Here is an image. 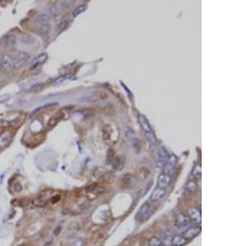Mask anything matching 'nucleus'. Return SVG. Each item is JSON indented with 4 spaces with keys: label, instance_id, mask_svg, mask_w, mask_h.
Instances as JSON below:
<instances>
[{
    "label": "nucleus",
    "instance_id": "obj_1",
    "mask_svg": "<svg viewBox=\"0 0 248 246\" xmlns=\"http://www.w3.org/2000/svg\"><path fill=\"white\" fill-rule=\"evenodd\" d=\"M0 66L1 69L4 72H10L13 70H14V58L13 56L5 53L1 57V61H0Z\"/></svg>",
    "mask_w": 248,
    "mask_h": 246
},
{
    "label": "nucleus",
    "instance_id": "obj_2",
    "mask_svg": "<svg viewBox=\"0 0 248 246\" xmlns=\"http://www.w3.org/2000/svg\"><path fill=\"white\" fill-rule=\"evenodd\" d=\"M13 58H14V69H20L27 63L31 58V56L28 52H18L15 56H13Z\"/></svg>",
    "mask_w": 248,
    "mask_h": 246
},
{
    "label": "nucleus",
    "instance_id": "obj_3",
    "mask_svg": "<svg viewBox=\"0 0 248 246\" xmlns=\"http://www.w3.org/2000/svg\"><path fill=\"white\" fill-rule=\"evenodd\" d=\"M126 138L129 141V143H131L132 149H134V151L137 153L141 151V143H140L139 138L136 136L135 133L131 129H127L125 132Z\"/></svg>",
    "mask_w": 248,
    "mask_h": 246
},
{
    "label": "nucleus",
    "instance_id": "obj_4",
    "mask_svg": "<svg viewBox=\"0 0 248 246\" xmlns=\"http://www.w3.org/2000/svg\"><path fill=\"white\" fill-rule=\"evenodd\" d=\"M108 94L105 91L103 90H99V91L94 92L91 94H89L88 96H85V97L82 98L80 101L83 102H97V101H100V100H103L108 98Z\"/></svg>",
    "mask_w": 248,
    "mask_h": 246
},
{
    "label": "nucleus",
    "instance_id": "obj_5",
    "mask_svg": "<svg viewBox=\"0 0 248 246\" xmlns=\"http://www.w3.org/2000/svg\"><path fill=\"white\" fill-rule=\"evenodd\" d=\"M177 163V157L174 155H170L167 158V160L165 162V165H164V173L167 175H171L173 171H174L175 165Z\"/></svg>",
    "mask_w": 248,
    "mask_h": 246
},
{
    "label": "nucleus",
    "instance_id": "obj_6",
    "mask_svg": "<svg viewBox=\"0 0 248 246\" xmlns=\"http://www.w3.org/2000/svg\"><path fill=\"white\" fill-rule=\"evenodd\" d=\"M86 193L88 195V196L91 200L96 198L97 196H99L100 194H102L103 192H104V188L103 186H99L96 185V184H94V185H91V186H88L85 190Z\"/></svg>",
    "mask_w": 248,
    "mask_h": 246
},
{
    "label": "nucleus",
    "instance_id": "obj_7",
    "mask_svg": "<svg viewBox=\"0 0 248 246\" xmlns=\"http://www.w3.org/2000/svg\"><path fill=\"white\" fill-rule=\"evenodd\" d=\"M189 222H190V220H189V218L188 215L186 213H180L175 217L174 226H175L176 228L182 229V228H185L187 226H189Z\"/></svg>",
    "mask_w": 248,
    "mask_h": 246
},
{
    "label": "nucleus",
    "instance_id": "obj_8",
    "mask_svg": "<svg viewBox=\"0 0 248 246\" xmlns=\"http://www.w3.org/2000/svg\"><path fill=\"white\" fill-rule=\"evenodd\" d=\"M150 211V204L148 202H145L142 206L140 207V209L137 211V214L135 215V220L137 222H141L143 220H145L146 217L148 215Z\"/></svg>",
    "mask_w": 248,
    "mask_h": 246
},
{
    "label": "nucleus",
    "instance_id": "obj_9",
    "mask_svg": "<svg viewBox=\"0 0 248 246\" xmlns=\"http://www.w3.org/2000/svg\"><path fill=\"white\" fill-rule=\"evenodd\" d=\"M187 215L192 222L195 224L201 223V221H202L201 220V212L199 211V209H197L196 207H194V206L189 207L188 209V211H187Z\"/></svg>",
    "mask_w": 248,
    "mask_h": 246
},
{
    "label": "nucleus",
    "instance_id": "obj_10",
    "mask_svg": "<svg viewBox=\"0 0 248 246\" xmlns=\"http://www.w3.org/2000/svg\"><path fill=\"white\" fill-rule=\"evenodd\" d=\"M23 119L21 116L13 119H0V128L2 129H7V128H11L14 126L18 125L20 123Z\"/></svg>",
    "mask_w": 248,
    "mask_h": 246
},
{
    "label": "nucleus",
    "instance_id": "obj_11",
    "mask_svg": "<svg viewBox=\"0 0 248 246\" xmlns=\"http://www.w3.org/2000/svg\"><path fill=\"white\" fill-rule=\"evenodd\" d=\"M13 138V134L11 130H6L0 134V149H4L9 145Z\"/></svg>",
    "mask_w": 248,
    "mask_h": 246
},
{
    "label": "nucleus",
    "instance_id": "obj_12",
    "mask_svg": "<svg viewBox=\"0 0 248 246\" xmlns=\"http://www.w3.org/2000/svg\"><path fill=\"white\" fill-rule=\"evenodd\" d=\"M168 158V152L164 147L160 146L158 149V157H157L156 164L158 167H162L165 165V162Z\"/></svg>",
    "mask_w": 248,
    "mask_h": 246
},
{
    "label": "nucleus",
    "instance_id": "obj_13",
    "mask_svg": "<svg viewBox=\"0 0 248 246\" xmlns=\"http://www.w3.org/2000/svg\"><path fill=\"white\" fill-rule=\"evenodd\" d=\"M17 37L13 34L9 33V34H6L5 36H3V38L1 39V43L4 47H13L16 45L17 43Z\"/></svg>",
    "mask_w": 248,
    "mask_h": 246
},
{
    "label": "nucleus",
    "instance_id": "obj_14",
    "mask_svg": "<svg viewBox=\"0 0 248 246\" xmlns=\"http://www.w3.org/2000/svg\"><path fill=\"white\" fill-rule=\"evenodd\" d=\"M201 232V228L199 226H193L189 228L188 229H186L185 231L183 232L182 236L184 238H185L186 240H191L193 238L196 237L197 235H199V233Z\"/></svg>",
    "mask_w": 248,
    "mask_h": 246
},
{
    "label": "nucleus",
    "instance_id": "obj_15",
    "mask_svg": "<svg viewBox=\"0 0 248 246\" xmlns=\"http://www.w3.org/2000/svg\"><path fill=\"white\" fill-rule=\"evenodd\" d=\"M34 22L37 25V27L43 26V25H47V24H51L52 17H50L48 14L41 13V14L37 15V16L35 17Z\"/></svg>",
    "mask_w": 248,
    "mask_h": 246
},
{
    "label": "nucleus",
    "instance_id": "obj_16",
    "mask_svg": "<svg viewBox=\"0 0 248 246\" xmlns=\"http://www.w3.org/2000/svg\"><path fill=\"white\" fill-rule=\"evenodd\" d=\"M103 138L106 143L113 142V126L107 124L103 128Z\"/></svg>",
    "mask_w": 248,
    "mask_h": 246
},
{
    "label": "nucleus",
    "instance_id": "obj_17",
    "mask_svg": "<svg viewBox=\"0 0 248 246\" xmlns=\"http://www.w3.org/2000/svg\"><path fill=\"white\" fill-rule=\"evenodd\" d=\"M64 119H65V117L63 115L62 111L60 110L59 112H57L56 115H52V117L50 118V119L48 120V123H47V129H52L60 120H64Z\"/></svg>",
    "mask_w": 248,
    "mask_h": 246
},
{
    "label": "nucleus",
    "instance_id": "obj_18",
    "mask_svg": "<svg viewBox=\"0 0 248 246\" xmlns=\"http://www.w3.org/2000/svg\"><path fill=\"white\" fill-rule=\"evenodd\" d=\"M47 58H48V56L46 53H41V54L38 55L31 61V70H34V69L37 68L38 66H40L41 65H42L43 63L47 60Z\"/></svg>",
    "mask_w": 248,
    "mask_h": 246
},
{
    "label": "nucleus",
    "instance_id": "obj_19",
    "mask_svg": "<svg viewBox=\"0 0 248 246\" xmlns=\"http://www.w3.org/2000/svg\"><path fill=\"white\" fill-rule=\"evenodd\" d=\"M171 182V175H167L165 174V173H162V174H160V176H159V178H158L157 185H158V187L165 189L166 187H168V186H170Z\"/></svg>",
    "mask_w": 248,
    "mask_h": 246
},
{
    "label": "nucleus",
    "instance_id": "obj_20",
    "mask_svg": "<svg viewBox=\"0 0 248 246\" xmlns=\"http://www.w3.org/2000/svg\"><path fill=\"white\" fill-rule=\"evenodd\" d=\"M17 41L22 44H24L27 46H31L32 44H34L36 39L30 34H22L17 37Z\"/></svg>",
    "mask_w": 248,
    "mask_h": 246
},
{
    "label": "nucleus",
    "instance_id": "obj_21",
    "mask_svg": "<svg viewBox=\"0 0 248 246\" xmlns=\"http://www.w3.org/2000/svg\"><path fill=\"white\" fill-rule=\"evenodd\" d=\"M166 192V190L164 188H160V187H157L153 191V192L151 193L150 199L152 201H157V200H160L161 198L164 197Z\"/></svg>",
    "mask_w": 248,
    "mask_h": 246
},
{
    "label": "nucleus",
    "instance_id": "obj_22",
    "mask_svg": "<svg viewBox=\"0 0 248 246\" xmlns=\"http://www.w3.org/2000/svg\"><path fill=\"white\" fill-rule=\"evenodd\" d=\"M74 79H75V78L71 75H60L59 77L54 79L52 80V84L56 85V86H58V85H61V84L66 83L68 81L73 80Z\"/></svg>",
    "mask_w": 248,
    "mask_h": 246
},
{
    "label": "nucleus",
    "instance_id": "obj_23",
    "mask_svg": "<svg viewBox=\"0 0 248 246\" xmlns=\"http://www.w3.org/2000/svg\"><path fill=\"white\" fill-rule=\"evenodd\" d=\"M138 121L142 129H143V131L145 133H149V132H152L151 130V127L150 125V123L147 121V119H146L145 116H143L142 115H138Z\"/></svg>",
    "mask_w": 248,
    "mask_h": 246
},
{
    "label": "nucleus",
    "instance_id": "obj_24",
    "mask_svg": "<svg viewBox=\"0 0 248 246\" xmlns=\"http://www.w3.org/2000/svg\"><path fill=\"white\" fill-rule=\"evenodd\" d=\"M113 163L114 168L117 171H121V170H123L124 164H125V158L123 156H118V157L114 158Z\"/></svg>",
    "mask_w": 248,
    "mask_h": 246
},
{
    "label": "nucleus",
    "instance_id": "obj_25",
    "mask_svg": "<svg viewBox=\"0 0 248 246\" xmlns=\"http://www.w3.org/2000/svg\"><path fill=\"white\" fill-rule=\"evenodd\" d=\"M187 243V240L184 238L182 235H175L173 236L171 244L173 246H184Z\"/></svg>",
    "mask_w": 248,
    "mask_h": 246
},
{
    "label": "nucleus",
    "instance_id": "obj_26",
    "mask_svg": "<svg viewBox=\"0 0 248 246\" xmlns=\"http://www.w3.org/2000/svg\"><path fill=\"white\" fill-rule=\"evenodd\" d=\"M172 239H173V235L171 233V230H166L163 233L162 235V243L164 245H167L170 246L171 245V241H172Z\"/></svg>",
    "mask_w": 248,
    "mask_h": 246
},
{
    "label": "nucleus",
    "instance_id": "obj_27",
    "mask_svg": "<svg viewBox=\"0 0 248 246\" xmlns=\"http://www.w3.org/2000/svg\"><path fill=\"white\" fill-rule=\"evenodd\" d=\"M121 182H122V184H123V186L129 187L132 184V176L131 174L123 175V178H121Z\"/></svg>",
    "mask_w": 248,
    "mask_h": 246
},
{
    "label": "nucleus",
    "instance_id": "obj_28",
    "mask_svg": "<svg viewBox=\"0 0 248 246\" xmlns=\"http://www.w3.org/2000/svg\"><path fill=\"white\" fill-rule=\"evenodd\" d=\"M149 176V171L145 167H142L138 171V173H137V178L139 181H144L146 180L147 177Z\"/></svg>",
    "mask_w": 248,
    "mask_h": 246
},
{
    "label": "nucleus",
    "instance_id": "obj_29",
    "mask_svg": "<svg viewBox=\"0 0 248 246\" xmlns=\"http://www.w3.org/2000/svg\"><path fill=\"white\" fill-rule=\"evenodd\" d=\"M148 244L149 246H165L163 244L161 240L156 236L150 238V240H148Z\"/></svg>",
    "mask_w": 248,
    "mask_h": 246
},
{
    "label": "nucleus",
    "instance_id": "obj_30",
    "mask_svg": "<svg viewBox=\"0 0 248 246\" xmlns=\"http://www.w3.org/2000/svg\"><path fill=\"white\" fill-rule=\"evenodd\" d=\"M197 184L194 182V181H189L187 182L185 186V190L189 193H194L197 190Z\"/></svg>",
    "mask_w": 248,
    "mask_h": 246
},
{
    "label": "nucleus",
    "instance_id": "obj_31",
    "mask_svg": "<svg viewBox=\"0 0 248 246\" xmlns=\"http://www.w3.org/2000/svg\"><path fill=\"white\" fill-rule=\"evenodd\" d=\"M202 171H201V167L197 165L194 167V170H193V176L196 180H201V176H202Z\"/></svg>",
    "mask_w": 248,
    "mask_h": 246
},
{
    "label": "nucleus",
    "instance_id": "obj_32",
    "mask_svg": "<svg viewBox=\"0 0 248 246\" xmlns=\"http://www.w3.org/2000/svg\"><path fill=\"white\" fill-rule=\"evenodd\" d=\"M86 10V5H80L76 7L73 11V17H77L78 15L81 14Z\"/></svg>",
    "mask_w": 248,
    "mask_h": 246
},
{
    "label": "nucleus",
    "instance_id": "obj_33",
    "mask_svg": "<svg viewBox=\"0 0 248 246\" xmlns=\"http://www.w3.org/2000/svg\"><path fill=\"white\" fill-rule=\"evenodd\" d=\"M146 138H147V140H148L151 145H155L156 143V138L154 134L152 132L146 133Z\"/></svg>",
    "mask_w": 248,
    "mask_h": 246
},
{
    "label": "nucleus",
    "instance_id": "obj_34",
    "mask_svg": "<svg viewBox=\"0 0 248 246\" xmlns=\"http://www.w3.org/2000/svg\"><path fill=\"white\" fill-rule=\"evenodd\" d=\"M69 27V22L67 20H65L59 23V25L57 26V31L58 32H62L63 31H65L67 28Z\"/></svg>",
    "mask_w": 248,
    "mask_h": 246
},
{
    "label": "nucleus",
    "instance_id": "obj_35",
    "mask_svg": "<svg viewBox=\"0 0 248 246\" xmlns=\"http://www.w3.org/2000/svg\"><path fill=\"white\" fill-rule=\"evenodd\" d=\"M114 151L113 149H109V152H108V155H107V163H112L114 160Z\"/></svg>",
    "mask_w": 248,
    "mask_h": 246
},
{
    "label": "nucleus",
    "instance_id": "obj_36",
    "mask_svg": "<svg viewBox=\"0 0 248 246\" xmlns=\"http://www.w3.org/2000/svg\"><path fill=\"white\" fill-rule=\"evenodd\" d=\"M85 245L86 241L84 240H81V239L76 240L74 241V242L70 244V246H85Z\"/></svg>",
    "mask_w": 248,
    "mask_h": 246
},
{
    "label": "nucleus",
    "instance_id": "obj_37",
    "mask_svg": "<svg viewBox=\"0 0 248 246\" xmlns=\"http://www.w3.org/2000/svg\"><path fill=\"white\" fill-rule=\"evenodd\" d=\"M57 104H48V105H43V106H41V107H39V108H37L36 110H34V113L35 112H38L40 111V110H42V109H46V108H50V107H52V106H55Z\"/></svg>",
    "mask_w": 248,
    "mask_h": 246
},
{
    "label": "nucleus",
    "instance_id": "obj_38",
    "mask_svg": "<svg viewBox=\"0 0 248 246\" xmlns=\"http://www.w3.org/2000/svg\"><path fill=\"white\" fill-rule=\"evenodd\" d=\"M19 246H29V244H21Z\"/></svg>",
    "mask_w": 248,
    "mask_h": 246
}]
</instances>
